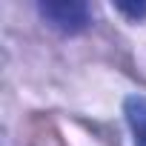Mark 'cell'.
<instances>
[{
  "label": "cell",
  "mask_w": 146,
  "mask_h": 146,
  "mask_svg": "<svg viewBox=\"0 0 146 146\" xmlns=\"http://www.w3.org/2000/svg\"><path fill=\"white\" fill-rule=\"evenodd\" d=\"M37 12L52 29L63 35H80L92 23L89 6L80 0H43V3H37Z\"/></svg>",
  "instance_id": "cell-1"
},
{
  "label": "cell",
  "mask_w": 146,
  "mask_h": 146,
  "mask_svg": "<svg viewBox=\"0 0 146 146\" xmlns=\"http://www.w3.org/2000/svg\"><path fill=\"white\" fill-rule=\"evenodd\" d=\"M123 115L132 129L135 146H146V98L143 95H129L123 100Z\"/></svg>",
  "instance_id": "cell-2"
},
{
  "label": "cell",
  "mask_w": 146,
  "mask_h": 146,
  "mask_svg": "<svg viewBox=\"0 0 146 146\" xmlns=\"http://www.w3.org/2000/svg\"><path fill=\"white\" fill-rule=\"evenodd\" d=\"M112 6H115V12L126 15L132 23H137V20L146 17V3H123V0H117V3H112Z\"/></svg>",
  "instance_id": "cell-3"
}]
</instances>
